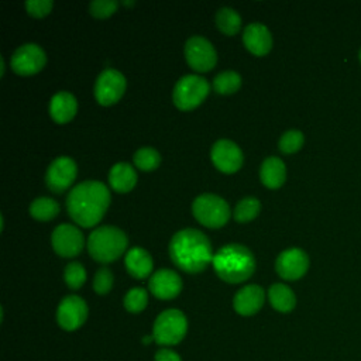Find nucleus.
<instances>
[{"label": "nucleus", "mask_w": 361, "mask_h": 361, "mask_svg": "<svg viewBox=\"0 0 361 361\" xmlns=\"http://www.w3.org/2000/svg\"><path fill=\"white\" fill-rule=\"evenodd\" d=\"M126 268L127 271L138 279L147 278L154 267L152 258L149 255V252H147V250H144L142 247H133L127 251L126 258Z\"/></svg>", "instance_id": "aec40b11"}, {"label": "nucleus", "mask_w": 361, "mask_h": 361, "mask_svg": "<svg viewBox=\"0 0 361 361\" xmlns=\"http://www.w3.org/2000/svg\"><path fill=\"white\" fill-rule=\"evenodd\" d=\"M241 86V76L235 71H223L213 79V87L217 93L228 94L238 90Z\"/></svg>", "instance_id": "a878e982"}, {"label": "nucleus", "mask_w": 361, "mask_h": 361, "mask_svg": "<svg viewBox=\"0 0 361 361\" xmlns=\"http://www.w3.org/2000/svg\"><path fill=\"white\" fill-rule=\"evenodd\" d=\"M216 24L224 34L233 35L240 30L241 17L234 8L221 7L216 13Z\"/></svg>", "instance_id": "393cba45"}, {"label": "nucleus", "mask_w": 361, "mask_h": 361, "mask_svg": "<svg viewBox=\"0 0 361 361\" xmlns=\"http://www.w3.org/2000/svg\"><path fill=\"white\" fill-rule=\"evenodd\" d=\"M265 300V292L258 285H247L241 288L233 299V306L237 313L243 316H251L257 313Z\"/></svg>", "instance_id": "f3484780"}, {"label": "nucleus", "mask_w": 361, "mask_h": 361, "mask_svg": "<svg viewBox=\"0 0 361 361\" xmlns=\"http://www.w3.org/2000/svg\"><path fill=\"white\" fill-rule=\"evenodd\" d=\"M303 134L299 130H288L279 138V149L285 154L296 152L303 145Z\"/></svg>", "instance_id": "7c9ffc66"}, {"label": "nucleus", "mask_w": 361, "mask_h": 361, "mask_svg": "<svg viewBox=\"0 0 361 361\" xmlns=\"http://www.w3.org/2000/svg\"><path fill=\"white\" fill-rule=\"evenodd\" d=\"M76 178V162L71 157L55 158L45 173V183L52 192H63Z\"/></svg>", "instance_id": "ddd939ff"}, {"label": "nucleus", "mask_w": 361, "mask_h": 361, "mask_svg": "<svg viewBox=\"0 0 361 361\" xmlns=\"http://www.w3.org/2000/svg\"><path fill=\"white\" fill-rule=\"evenodd\" d=\"M216 274L226 282L238 283L248 279L255 271L252 252L241 244L223 245L212 261Z\"/></svg>", "instance_id": "7ed1b4c3"}, {"label": "nucleus", "mask_w": 361, "mask_h": 361, "mask_svg": "<svg viewBox=\"0 0 361 361\" xmlns=\"http://www.w3.org/2000/svg\"><path fill=\"white\" fill-rule=\"evenodd\" d=\"M47 62L45 51L35 42L20 45L11 55V68L20 75L38 72Z\"/></svg>", "instance_id": "9d476101"}, {"label": "nucleus", "mask_w": 361, "mask_h": 361, "mask_svg": "<svg viewBox=\"0 0 361 361\" xmlns=\"http://www.w3.org/2000/svg\"><path fill=\"white\" fill-rule=\"evenodd\" d=\"M30 213L38 220H51L59 213V204L47 196L37 197L30 204Z\"/></svg>", "instance_id": "b1692460"}, {"label": "nucleus", "mask_w": 361, "mask_h": 361, "mask_svg": "<svg viewBox=\"0 0 361 361\" xmlns=\"http://www.w3.org/2000/svg\"><path fill=\"white\" fill-rule=\"evenodd\" d=\"M209 82L199 75L182 76L173 87V102L180 110L196 107L209 93Z\"/></svg>", "instance_id": "0eeeda50"}, {"label": "nucleus", "mask_w": 361, "mask_h": 361, "mask_svg": "<svg viewBox=\"0 0 361 361\" xmlns=\"http://www.w3.org/2000/svg\"><path fill=\"white\" fill-rule=\"evenodd\" d=\"M137 182L135 169L127 162H117L110 168L109 183L110 186L120 193L128 192L134 188Z\"/></svg>", "instance_id": "4be33fe9"}, {"label": "nucleus", "mask_w": 361, "mask_h": 361, "mask_svg": "<svg viewBox=\"0 0 361 361\" xmlns=\"http://www.w3.org/2000/svg\"><path fill=\"white\" fill-rule=\"evenodd\" d=\"M268 298L274 309L278 312H290L296 305V298L293 290L283 283H274L268 290Z\"/></svg>", "instance_id": "5701e85b"}, {"label": "nucleus", "mask_w": 361, "mask_h": 361, "mask_svg": "<svg viewBox=\"0 0 361 361\" xmlns=\"http://www.w3.org/2000/svg\"><path fill=\"white\" fill-rule=\"evenodd\" d=\"M169 255L176 267L186 272H200L212 261V245L204 233L196 228H183L169 241Z\"/></svg>", "instance_id": "f03ea898"}, {"label": "nucleus", "mask_w": 361, "mask_h": 361, "mask_svg": "<svg viewBox=\"0 0 361 361\" xmlns=\"http://www.w3.org/2000/svg\"><path fill=\"white\" fill-rule=\"evenodd\" d=\"M86 317L87 305L82 298L76 295H69L61 300L56 310V320L63 330H76L85 323Z\"/></svg>", "instance_id": "f8f14e48"}, {"label": "nucleus", "mask_w": 361, "mask_h": 361, "mask_svg": "<svg viewBox=\"0 0 361 361\" xmlns=\"http://www.w3.org/2000/svg\"><path fill=\"white\" fill-rule=\"evenodd\" d=\"M118 7L117 0H93L89 4V11L96 17H107Z\"/></svg>", "instance_id": "473e14b6"}, {"label": "nucleus", "mask_w": 361, "mask_h": 361, "mask_svg": "<svg viewBox=\"0 0 361 361\" xmlns=\"http://www.w3.org/2000/svg\"><path fill=\"white\" fill-rule=\"evenodd\" d=\"M52 6H54L52 0H27L25 1L27 11L34 17H42L48 14Z\"/></svg>", "instance_id": "72a5a7b5"}, {"label": "nucleus", "mask_w": 361, "mask_h": 361, "mask_svg": "<svg viewBox=\"0 0 361 361\" xmlns=\"http://www.w3.org/2000/svg\"><path fill=\"white\" fill-rule=\"evenodd\" d=\"M149 290L159 299H172L182 289L180 276L168 268H161L152 274L148 282Z\"/></svg>", "instance_id": "dca6fc26"}, {"label": "nucleus", "mask_w": 361, "mask_h": 361, "mask_svg": "<svg viewBox=\"0 0 361 361\" xmlns=\"http://www.w3.org/2000/svg\"><path fill=\"white\" fill-rule=\"evenodd\" d=\"M185 56L188 63L199 72L212 69L217 61L214 47L207 38L202 35H193L188 38L185 44Z\"/></svg>", "instance_id": "1a4fd4ad"}, {"label": "nucleus", "mask_w": 361, "mask_h": 361, "mask_svg": "<svg viewBox=\"0 0 361 361\" xmlns=\"http://www.w3.org/2000/svg\"><path fill=\"white\" fill-rule=\"evenodd\" d=\"M360 61H361V49H360Z\"/></svg>", "instance_id": "c9c22d12"}, {"label": "nucleus", "mask_w": 361, "mask_h": 361, "mask_svg": "<svg viewBox=\"0 0 361 361\" xmlns=\"http://www.w3.org/2000/svg\"><path fill=\"white\" fill-rule=\"evenodd\" d=\"M192 212L197 221L207 227H221L230 217L228 203L213 193L199 195L193 200Z\"/></svg>", "instance_id": "423d86ee"}, {"label": "nucleus", "mask_w": 361, "mask_h": 361, "mask_svg": "<svg viewBox=\"0 0 361 361\" xmlns=\"http://www.w3.org/2000/svg\"><path fill=\"white\" fill-rule=\"evenodd\" d=\"M188 320L178 309L164 310L155 319L152 327L154 340L161 345L178 344L186 334Z\"/></svg>", "instance_id": "39448f33"}, {"label": "nucleus", "mask_w": 361, "mask_h": 361, "mask_svg": "<svg viewBox=\"0 0 361 361\" xmlns=\"http://www.w3.org/2000/svg\"><path fill=\"white\" fill-rule=\"evenodd\" d=\"M148 295L144 288H133L124 296V307L131 313H138L145 309Z\"/></svg>", "instance_id": "c85d7f7f"}, {"label": "nucleus", "mask_w": 361, "mask_h": 361, "mask_svg": "<svg viewBox=\"0 0 361 361\" xmlns=\"http://www.w3.org/2000/svg\"><path fill=\"white\" fill-rule=\"evenodd\" d=\"M307 254L296 247L282 251L275 261V269L278 275L282 276L283 279H298L303 276L307 271Z\"/></svg>", "instance_id": "4468645a"}, {"label": "nucleus", "mask_w": 361, "mask_h": 361, "mask_svg": "<svg viewBox=\"0 0 361 361\" xmlns=\"http://www.w3.org/2000/svg\"><path fill=\"white\" fill-rule=\"evenodd\" d=\"M127 244L128 238L126 233L116 226H100L87 238L89 254L99 262L117 259L126 251Z\"/></svg>", "instance_id": "20e7f679"}, {"label": "nucleus", "mask_w": 361, "mask_h": 361, "mask_svg": "<svg viewBox=\"0 0 361 361\" xmlns=\"http://www.w3.org/2000/svg\"><path fill=\"white\" fill-rule=\"evenodd\" d=\"M259 209H261V203L258 199H255L252 196L244 197L237 203V206L234 209V219L241 223L252 220L258 214Z\"/></svg>", "instance_id": "cd10ccee"}, {"label": "nucleus", "mask_w": 361, "mask_h": 361, "mask_svg": "<svg viewBox=\"0 0 361 361\" xmlns=\"http://www.w3.org/2000/svg\"><path fill=\"white\" fill-rule=\"evenodd\" d=\"M52 247L55 252L62 257H75L78 255L85 244L82 231L72 224L62 223L55 227L52 231Z\"/></svg>", "instance_id": "9b49d317"}, {"label": "nucleus", "mask_w": 361, "mask_h": 361, "mask_svg": "<svg viewBox=\"0 0 361 361\" xmlns=\"http://www.w3.org/2000/svg\"><path fill=\"white\" fill-rule=\"evenodd\" d=\"M210 157L217 169L226 173L235 172L243 164V152L240 147L235 142L224 138L212 145Z\"/></svg>", "instance_id": "2eb2a0df"}, {"label": "nucleus", "mask_w": 361, "mask_h": 361, "mask_svg": "<svg viewBox=\"0 0 361 361\" xmlns=\"http://www.w3.org/2000/svg\"><path fill=\"white\" fill-rule=\"evenodd\" d=\"M135 165L142 171H152L161 162L159 152L152 147H141L134 152L133 157Z\"/></svg>", "instance_id": "bb28decb"}, {"label": "nucleus", "mask_w": 361, "mask_h": 361, "mask_svg": "<svg viewBox=\"0 0 361 361\" xmlns=\"http://www.w3.org/2000/svg\"><path fill=\"white\" fill-rule=\"evenodd\" d=\"M110 203V192L100 180H83L78 183L66 197L71 217L83 227H92L100 221Z\"/></svg>", "instance_id": "f257e3e1"}, {"label": "nucleus", "mask_w": 361, "mask_h": 361, "mask_svg": "<svg viewBox=\"0 0 361 361\" xmlns=\"http://www.w3.org/2000/svg\"><path fill=\"white\" fill-rule=\"evenodd\" d=\"M113 286V274L109 268L102 267L97 269L93 278V289L99 295H106Z\"/></svg>", "instance_id": "2f4dec72"}, {"label": "nucleus", "mask_w": 361, "mask_h": 361, "mask_svg": "<svg viewBox=\"0 0 361 361\" xmlns=\"http://www.w3.org/2000/svg\"><path fill=\"white\" fill-rule=\"evenodd\" d=\"M76 109L78 103L75 96L66 90L55 93L49 102V113L56 123L69 121L75 116Z\"/></svg>", "instance_id": "6ab92c4d"}, {"label": "nucleus", "mask_w": 361, "mask_h": 361, "mask_svg": "<svg viewBox=\"0 0 361 361\" xmlns=\"http://www.w3.org/2000/svg\"><path fill=\"white\" fill-rule=\"evenodd\" d=\"M126 90V78L124 75L114 69H103L94 83V96L100 104H113L116 103Z\"/></svg>", "instance_id": "6e6552de"}, {"label": "nucleus", "mask_w": 361, "mask_h": 361, "mask_svg": "<svg viewBox=\"0 0 361 361\" xmlns=\"http://www.w3.org/2000/svg\"><path fill=\"white\" fill-rule=\"evenodd\" d=\"M155 361H182L178 353L169 350V348H162L157 351L155 354Z\"/></svg>", "instance_id": "f704fd0d"}, {"label": "nucleus", "mask_w": 361, "mask_h": 361, "mask_svg": "<svg viewBox=\"0 0 361 361\" xmlns=\"http://www.w3.org/2000/svg\"><path fill=\"white\" fill-rule=\"evenodd\" d=\"M63 278H65V282L66 285L71 288V289H78L80 288L85 281H86V271L83 268V265L78 261H72L69 262L66 267H65V271H63Z\"/></svg>", "instance_id": "c756f323"}, {"label": "nucleus", "mask_w": 361, "mask_h": 361, "mask_svg": "<svg viewBox=\"0 0 361 361\" xmlns=\"http://www.w3.org/2000/svg\"><path fill=\"white\" fill-rule=\"evenodd\" d=\"M259 176L265 186L271 189L279 188L286 178V168L283 161L278 157H267L261 164Z\"/></svg>", "instance_id": "412c9836"}, {"label": "nucleus", "mask_w": 361, "mask_h": 361, "mask_svg": "<svg viewBox=\"0 0 361 361\" xmlns=\"http://www.w3.org/2000/svg\"><path fill=\"white\" fill-rule=\"evenodd\" d=\"M244 45L255 55L267 54L272 47V35L262 23H251L244 28Z\"/></svg>", "instance_id": "a211bd4d"}]
</instances>
